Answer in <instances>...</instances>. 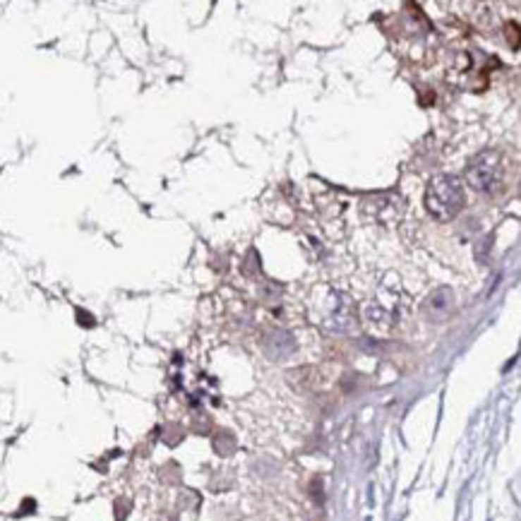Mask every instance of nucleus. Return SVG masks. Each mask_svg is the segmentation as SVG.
Masks as SVG:
<instances>
[{"mask_svg":"<svg viewBox=\"0 0 521 521\" xmlns=\"http://www.w3.org/2000/svg\"><path fill=\"white\" fill-rule=\"evenodd\" d=\"M293 348H295V343H293V336L288 334V331L274 329V331H269L267 339H264V351H267L271 358L281 360V358L291 356Z\"/></svg>","mask_w":521,"mask_h":521,"instance_id":"nucleus-5","label":"nucleus"},{"mask_svg":"<svg viewBox=\"0 0 521 521\" xmlns=\"http://www.w3.org/2000/svg\"><path fill=\"white\" fill-rule=\"evenodd\" d=\"M452 305H454V293L449 288H437L425 300V312L430 317H445Z\"/></svg>","mask_w":521,"mask_h":521,"instance_id":"nucleus-6","label":"nucleus"},{"mask_svg":"<svg viewBox=\"0 0 521 521\" xmlns=\"http://www.w3.org/2000/svg\"><path fill=\"white\" fill-rule=\"evenodd\" d=\"M353 324V305L346 293H336L331 298V310L327 315V327L336 331H346Z\"/></svg>","mask_w":521,"mask_h":521,"instance_id":"nucleus-4","label":"nucleus"},{"mask_svg":"<svg viewBox=\"0 0 521 521\" xmlns=\"http://www.w3.org/2000/svg\"><path fill=\"white\" fill-rule=\"evenodd\" d=\"M466 204V192L464 185L457 176L440 173L435 178H430L428 188H425V209L432 219L437 221H452L459 216V212Z\"/></svg>","mask_w":521,"mask_h":521,"instance_id":"nucleus-1","label":"nucleus"},{"mask_svg":"<svg viewBox=\"0 0 521 521\" xmlns=\"http://www.w3.org/2000/svg\"><path fill=\"white\" fill-rule=\"evenodd\" d=\"M363 214L368 221L380 223V226H389L396 223L404 214V200L396 192H377L363 200Z\"/></svg>","mask_w":521,"mask_h":521,"instance_id":"nucleus-3","label":"nucleus"},{"mask_svg":"<svg viewBox=\"0 0 521 521\" xmlns=\"http://www.w3.org/2000/svg\"><path fill=\"white\" fill-rule=\"evenodd\" d=\"M505 176V154L500 149H483L471 159L466 180L476 192H493Z\"/></svg>","mask_w":521,"mask_h":521,"instance_id":"nucleus-2","label":"nucleus"}]
</instances>
